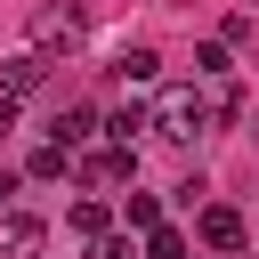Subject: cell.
<instances>
[{"label":"cell","instance_id":"30bf717a","mask_svg":"<svg viewBox=\"0 0 259 259\" xmlns=\"http://www.w3.org/2000/svg\"><path fill=\"white\" fill-rule=\"evenodd\" d=\"M146 121H154V113H146V105H138V97H130V105H121V113H105V138H113V146H130V138H138V130H146Z\"/></svg>","mask_w":259,"mask_h":259},{"label":"cell","instance_id":"6da1fadb","mask_svg":"<svg viewBox=\"0 0 259 259\" xmlns=\"http://www.w3.org/2000/svg\"><path fill=\"white\" fill-rule=\"evenodd\" d=\"M210 121H219V89H210V97H202V89H170V97L154 105V130H162V138H178V146H194Z\"/></svg>","mask_w":259,"mask_h":259},{"label":"cell","instance_id":"2e32d148","mask_svg":"<svg viewBox=\"0 0 259 259\" xmlns=\"http://www.w3.org/2000/svg\"><path fill=\"white\" fill-rule=\"evenodd\" d=\"M0 130H16V97L8 89H0Z\"/></svg>","mask_w":259,"mask_h":259},{"label":"cell","instance_id":"7a4b0ae2","mask_svg":"<svg viewBox=\"0 0 259 259\" xmlns=\"http://www.w3.org/2000/svg\"><path fill=\"white\" fill-rule=\"evenodd\" d=\"M32 49H40V57L81 49V8H73V0H65V8H40V16H32Z\"/></svg>","mask_w":259,"mask_h":259},{"label":"cell","instance_id":"52a82bcc","mask_svg":"<svg viewBox=\"0 0 259 259\" xmlns=\"http://www.w3.org/2000/svg\"><path fill=\"white\" fill-rule=\"evenodd\" d=\"M40 73H49V57H40V49H24V57H8V65H0V89H8V97H24V89H40Z\"/></svg>","mask_w":259,"mask_h":259},{"label":"cell","instance_id":"9a60e30c","mask_svg":"<svg viewBox=\"0 0 259 259\" xmlns=\"http://www.w3.org/2000/svg\"><path fill=\"white\" fill-rule=\"evenodd\" d=\"M89 259H146V251H138L130 235H97V243H89Z\"/></svg>","mask_w":259,"mask_h":259},{"label":"cell","instance_id":"9c48e42d","mask_svg":"<svg viewBox=\"0 0 259 259\" xmlns=\"http://www.w3.org/2000/svg\"><path fill=\"white\" fill-rule=\"evenodd\" d=\"M113 73L138 89V81H154V73H162V57H154V49H121V57H113Z\"/></svg>","mask_w":259,"mask_h":259},{"label":"cell","instance_id":"4fadbf2b","mask_svg":"<svg viewBox=\"0 0 259 259\" xmlns=\"http://www.w3.org/2000/svg\"><path fill=\"white\" fill-rule=\"evenodd\" d=\"M24 170H32V178H65V146H32Z\"/></svg>","mask_w":259,"mask_h":259},{"label":"cell","instance_id":"8992f818","mask_svg":"<svg viewBox=\"0 0 259 259\" xmlns=\"http://www.w3.org/2000/svg\"><path fill=\"white\" fill-rule=\"evenodd\" d=\"M81 178H89V186H121V178H130V146H113V138H105V146L81 162Z\"/></svg>","mask_w":259,"mask_h":259},{"label":"cell","instance_id":"7c38bea8","mask_svg":"<svg viewBox=\"0 0 259 259\" xmlns=\"http://www.w3.org/2000/svg\"><path fill=\"white\" fill-rule=\"evenodd\" d=\"M146 259H194V251H186L178 227H154V235H146Z\"/></svg>","mask_w":259,"mask_h":259},{"label":"cell","instance_id":"5bb4252c","mask_svg":"<svg viewBox=\"0 0 259 259\" xmlns=\"http://www.w3.org/2000/svg\"><path fill=\"white\" fill-rule=\"evenodd\" d=\"M130 227L154 235V227H162V202H154V194H130Z\"/></svg>","mask_w":259,"mask_h":259},{"label":"cell","instance_id":"3957f363","mask_svg":"<svg viewBox=\"0 0 259 259\" xmlns=\"http://www.w3.org/2000/svg\"><path fill=\"white\" fill-rule=\"evenodd\" d=\"M194 235H202V251H243V243H251V227H243V210H227V202H202V219H194Z\"/></svg>","mask_w":259,"mask_h":259},{"label":"cell","instance_id":"ba28073f","mask_svg":"<svg viewBox=\"0 0 259 259\" xmlns=\"http://www.w3.org/2000/svg\"><path fill=\"white\" fill-rule=\"evenodd\" d=\"M65 219H73V235H89V243H97V235H113V219H105V202H97V194H81Z\"/></svg>","mask_w":259,"mask_h":259},{"label":"cell","instance_id":"277c9868","mask_svg":"<svg viewBox=\"0 0 259 259\" xmlns=\"http://www.w3.org/2000/svg\"><path fill=\"white\" fill-rule=\"evenodd\" d=\"M40 243H49V219H32V210H0V259H40Z\"/></svg>","mask_w":259,"mask_h":259},{"label":"cell","instance_id":"8fae6325","mask_svg":"<svg viewBox=\"0 0 259 259\" xmlns=\"http://www.w3.org/2000/svg\"><path fill=\"white\" fill-rule=\"evenodd\" d=\"M227 65H235L227 40H202V49H194V73H202V81H227Z\"/></svg>","mask_w":259,"mask_h":259},{"label":"cell","instance_id":"5b68a950","mask_svg":"<svg viewBox=\"0 0 259 259\" xmlns=\"http://www.w3.org/2000/svg\"><path fill=\"white\" fill-rule=\"evenodd\" d=\"M97 130H105V121H97V113H89V105H65V113H57V121H49V146H65V154H73V146H89V138H97Z\"/></svg>","mask_w":259,"mask_h":259}]
</instances>
